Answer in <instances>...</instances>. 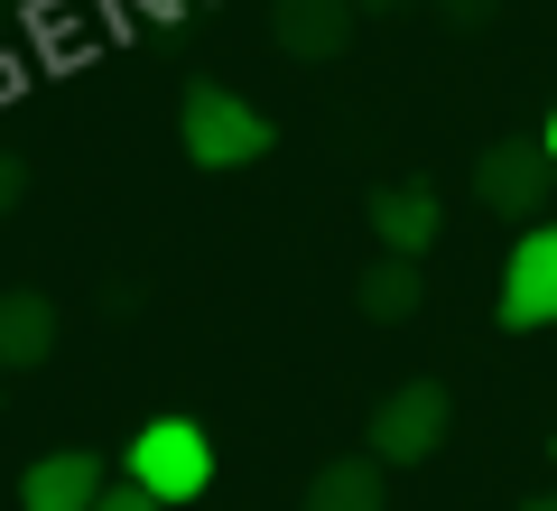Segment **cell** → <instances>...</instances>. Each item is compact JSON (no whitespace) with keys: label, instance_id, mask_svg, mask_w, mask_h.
<instances>
[{"label":"cell","instance_id":"ba28073f","mask_svg":"<svg viewBox=\"0 0 557 511\" xmlns=\"http://www.w3.org/2000/svg\"><path fill=\"white\" fill-rule=\"evenodd\" d=\"M38 363H57V297L10 289L0 297V373H38Z\"/></svg>","mask_w":557,"mask_h":511},{"label":"cell","instance_id":"3957f363","mask_svg":"<svg viewBox=\"0 0 557 511\" xmlns=\"http://www.w3.org/2000/svg\"><path fill=\"white\" fill-rule=\"evenodd\" d=\"M502 326L511 334H548L557 326V223H520L511 260H502Z\"/></svg>","mask_w":557,"mask_h":511},{"label":"cell","instance_id":"9c48e42d","mask_svg":"<svg viewBox=\"0 0 557 511\" xmlns=\"http://www.w3.org/2000/svg\"><path fill=\"white\" fill-rule=\"evenodd\" d=\"M270 28H278V47H288L298 65H325L344 38H354V0H278Z\"/></svg>","mask_w":557,"mask_h":511},{"label":"cell","instance_id":"2e32d148","mask_svg":"<svg viewBox=\"0 0 557 511\" xmlns=\"http://www.w3.org/2000/svg\"><path fill=\"white\" fill-rule=\"evenodd\" d=\"M548 455H557V437H548Z\"/></svg>","mask_w":557,"mask_h":511},{"label":"cell","instance_id":"7a4b0ae2","mask_svg":"<svg viewBox=\"0 0 557 511\" xmlns=\"http://www.w3.org/2000/svg\"><path fill=\"white\" fill-rule=\"evenodd\" d=\"M131 484H139V492H159L168 511H177V502H205V484H214V437H205L196 418L159 410L149 428L131 437Z\"/></svg>","mask_w":557,"mask_h":511},{"label":"cell","instance_id":"7c38bea8","mask_svg":"<svg viewBox=\"0 0 557 511\" xmlns=\"http://www.w3.org/2000/svg\"><path fill=\"white\" fill-rule=\"evenodd\" d=\"M20 178H28V168H20V158H10V149H0V215L20 205Z\"/></svg>","mask_w":557,"mask_h":511},{"label":"cell","instance_id":"5b68a950","mask_svg":"<svg viewBox=\"0 0 557 511\" xmlns=\"http://www.w3.org/2000/svg\"><path fill=\"white\" fill-rule=\"evenodd\" d=\"M548 149H520V139H502V149H483L474 158V196L493 205V215H511V223H539L548 215Z\"/></svg>","mask_w":557,"mask_h":511},{"label":"cell","instance_id":"6da1fadb","mask_svg":"<svg viewBox=\"0 0 557 511\" xmlns=\"http://www.w3.org/2000/svg\"><path fill=\"white\" fill-rule=\"evenodd\" d=\"M177 149L196 158V168H214V178H223V168H251V158H270V112H251L233 84H186Z\"/></svg>","mask_w":557,"mask_h":511},{"label":"cell","instance_id":"8fae6325","mask_svg":"<svg viewBox=\"0 0 557 511\" xmlns=\"http://www.w3.org/2000/svg\"><path fill=\"white\" fill-rule=\"evenodd\" d=\"M94 511H168V502H159V492H139V484H102Z\"/></svg>","mask_w":557,"mask_h":511},{"label":"cell","instance_id":"30bf717a","mask_svg":"<svg viewBox=\"0 0 557 511\" xmlns=\"http://www.w3.org/2000/svg\"><path fill=\"white\" fill-rule=\"evenodd\" d=\"M381 455H335V465L307 484V511H391V484H381Z\"/></svg>","mask_w":557,"mask_h":511},{"label":"cell","instance_id":"8992f818","mask_svg":"<svg viewBox=\"0 0 557 511\" xmlns=\"http://www.w3.org/2000/svg\"><path fill=\"white\" fill-rule=\"evenodd\" d=\"M102 492V455L94 447H57L20 474V511H94Z\"/></svg>","mask_w":557,"mask_h":511},{"label":"cell","instance_id":"52a82bcc","mask_svg":"<svg viewBox=\"0 0 557 511\" xmlns=\"http://www.w3.org/2000/svg\"><path fill=\"white\" fill-rule=\"evenodd\" d=\"M437 233H446L437 186H381V196H372V242H381V252L428 260V242H437Z\"/></svg>","mask_w":557,"mask_h":511},{"label":"cell","instance_id":"5bb4252c","mask_svg":"<svg viewBox=\"0 0 557 511\" xmlns=\"http://www.w3.org/2000/svg\"><path fill=\"white\" fill-rule=\"evenodd\" d=\"M539 149H548V168H557V112H548V131H539Z\"/></svg>","mask_w":557,"mask_h":511},{"label":"cell","instance_id":"9a60e30c","mask_svg":"<svg viewBox=\"0 0 557 511\" xmlns=\"http://www.w3.org/2000/svg\"><path fill=\"white\" fill-rule=\"evenodd\" d=\"M354 10H409V0H354Z\"/></svg>","mask_w":557,"mask_h":511},{"label":"cell","instance_id":"4fadbf2b","mask_svg":"<svg viewBox=\"0 0 557 511\" xmlns=\"http://www.w3.org/2000/svg\"><path fill=\"white\" fill-rule=\"evenodd\" d=\"M520 511H557V484H548V492H530V502H520Z\"/></svg>","mask_w":557,"mask_h":511},{"label":"cell","instance_id":"277c9868","mask_svg":"<svg viewBox=\"0 0 557 511\" xmlns=\"http://www.w3.org/2000/svg\"><path fill=\"white\" fill-rule=\"evenodd\" d=\"M446 428H456L446 381H399V391L381 400V418H372V455L381 465H418V455L446 447Z\"/></svg>","mask_w":557,"mask_h":511}]
</instances>
